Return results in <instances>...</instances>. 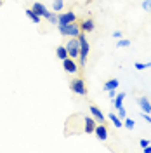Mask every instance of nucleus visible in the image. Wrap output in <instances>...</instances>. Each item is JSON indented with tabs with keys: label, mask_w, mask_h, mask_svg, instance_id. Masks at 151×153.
I'll list each match as a JSON object with an SVG mask.
<instances>
[{
	"label": "nucleus",
	"mask_w": 151,
	"mask_h": 153,
	"mask_svg": "<svg viewBox=\"0 0 151 153\" xmlns=\"http://www.w3.org/2000/svg\"><path fill=\"white\" fill-rule=\"evenodd\" d=\"M78 42H80V65L85 66V63H87V56H89V42H87V37H85V31H80L78 33Z\"/></svg>",
	"instance_id": "1"
},
{
	"label": "nucleus",
	"mask_w": 151,
	"mask_h": 153,
	"mask_svg": "<svg viewBox=\"0 0 151 153\" xmlns=\"http://www.w3.org/2000/svg\"><path fill=\"white\" fill-rule=\"evenodd\" d=\"M57 30H59V33L63 35V37H78V33L82 31L80 30V25H76V23H70V25H56Z\"/></svg>",
	"instance_id": "2"
},
{
	"label": "nucleus",
	"mask_w": 151,
	"mask_h": 153,
	"mask_svg": "<svg viewBox=\"0 0 151 153\" xmlns=\"http://www.w3.org/2000/svg\"><path fill=\"white\" fill-rule=\"evenodd\" d=\"M64 47H66L70 57H78V54H80V42H78L76 37H70V40H68V44Z\"/></svg>",
	"instance_id": "3"
},
{
	"label": "nucleus",
	"mask_w": 151,
	"mask_h": 153,
	"mask_svg": "<svg viewBox=\"0 0 151 153\" xmlns=\"http://www.w3.org/2000/svg\"><path fill=\"white\" fill-rule=\"evenodd\" d=\"M70 89L78 96H87V87H85L84 78H75L70 82Z\"/></svg>",
	"instance_id": "4"
},
{
	"label": "nucleus",
	"mask_w": 151,
	"mask_h": 153,
	"mask_svg": "<svg viewBox=\"0 0 151 153\" xmlns=\"http://www.w3.org/2000/svg\"><path fill=\"white\" fill-rule=\"evenodd\" d=\"M76 21V14L73 10H68L57 16V25H70V23H75Z\"/></svg>",
	"instance_id": "5"
},
{
	"label": "nucleus",
	"mask_w": 151,
	"mask_h": 153,
	"mask_svg": "<svg viewBox=\"0 0 151 153\" xmlns=\"http://www.w3.org/2000/svg\"><path fill=\"white\" fill-rule=\"evenodd\" d=\"M31 9L35 10V12H37V14L40 16V18H44V19H47L49 16H50V10H49L47 7L44 5V4H40V2H35Z\"/></svg>",
	"instance_id": "6"
},
{
	"label": "nucleus",
	"mask_w": 151,
	"mask_h": 153,
	"mask_svg": "<svg viewBox=\"0 0 151 153\" xmlns=\"http://www.w3.org/2000/svg\"><path fill=\"white\" fill-rule=\"evenodd\" d=\"M94 134L97 136L99 141H106V139H108V129H106V125H104L103 122H99V125H95Z\"/></svg>",
	"instance_id": "7"
},
{
	"label": "nucleus",
	"mask_w": 151,
	"mask_h": 153,
	"mask_svg": "<svg viewBox=\"0 0 151 153\" xmlns=\"http://www.w3.org/2000/svg\"><path fill=\"white\" fill-rule=\"evenodd\" d=\"M63 68H64V71H68V73H76V71H78L76 63L73 61V57H66V59H63Z\"/></svg>",
	"instance_id": "8"
},
{
	"label": "nucleus",
	"mask_w": 151,
	"mask_h": 153,
	"mask_svg": "<svg viewBox=\"0 0 151 153\" xmlns=\"http://www.w3.org/2000/svg\"><path fill=\"white\" fill-rule=\"evenodd\" d=\"M137 105H139V108H141L144 113H150L151 111V103H150L148 97H139L137 99Z\"/></svg>",
	"instance_id": "9"
},
{
	"label": "nucleus",
	"mask_w": 151,
	"mask_h": 153,
	"mask_svg": "<svg viewBox=\"0 0 151 153\" xmlns=\"http://www.w3.org/2000/svg\"><path fill=\"white\" fill-rule=\"evenodd\" d=\"M84 122H85V132L87 134H92L94 132V129H95V120H92L90 117H84Z\"/></svg>",
	"instance_id": "10"
},
{
	"label": "nucleus",
	"mask_w": 151,
	"mask_h": 153,
	"mask_svg": "<svg viewBox=\"0 0 151 153\" xmlns=\"http://www.w3.org/2000/svg\"><path fill=\"white\" fill-rule=\"evenodd\" d=\"M94 28H95L94 19H85V21L80 23V30H82V31H92Z\"/></svg>",
	"instance_id": "11"
},
{
	"label": "nucleus",
	"mask_w": 151,
	"mask_h": 153,
	"mask_svg": "<svg viewBox=\"0 0 151 153\" xmlns=\"http://www.w3.org/2000/svg\"><path fill=\"white\" fill-rule=\"evenodd\" d=\"M89 111L94 115V118L95 120H99V122H104V115H103V111L97 108V106H94V105H90V108H89Z\"/></svg>",
	"instance_id": "12"
},
{
	"label": "nucleus",
	"mask_w": 151,
	"mask_h": 153,
	"mask_svg": "<svg viewBox=\"0 0 151 153\" xmlns=\"http://www.w3.org/2000/svg\"><path fill=\"white\" fill-rule=\"evenodd\" d=\"M115 101H113V106H115V110H118V108H122L123 106V99H125V92H118V94L113 97Z\"/></svg>",
	"instance_id": "13"
},
{
	"label": "nucleus",
	"mask_w": 151,
	"mask_h": 153,
	"mask_svg": "<svg viewBox=\"0 0 151 153\" xmlns=\"http://www.w3.org/2000/svg\"><path fill=\"white\" fill-rule=\"evenodd\" d=\"M118 85H120V80H118V78H111V80H108V82L104 84V91L108 92V91H111V89H116Z\"/></svg>",
	"instance_id": "14"
},
{
	"label": "nucleus",
	"mask_w": 151,
	"mask_h": 153,
	"mask_svg": "<svg viewBox=\"0 0 151 153\" xmlns=\"http://www.w3.org/2000/svg\"><path fill=\"white\" fill-rule=\"evenodd\" d=\"M56 54H57V57H59L61 61H63V59H66V57H70L64 45H57V47H56Z\"/></svg>",
	"instance_id": "15"
},
{
	"label": "nucleus",
	"mask_w": 151,
	"mask_h": 153,
	"mask_svg": "<svg viewBox=\"0 0 151 153\" xmlns=\"http://www.w3.org/2000/svg\"><path fill=\"white\" fill-rule=\"evenodd\" d=\"M26 16H28V18L31 19L35 25H38V23L42 21V18H40V16H38V14H37V12H35L33 9H26Z\"/></svg>",
	"instance_id": "16"
},
{
	"label": "nucleus",
	"mask_w": 151,
	"mask_h": 153,
	"mask_svg": "<svg viewBox=\"0 0 151 153\" xmlns=\"http://www.w3.org/2000/svg\"><path fill=\"white\" fill-rule=\"evenodd\" d=\"M110 120H111V124L115 125V127H122L123 122H122V118L118 117V115H115V113H110V117H108Z\"/></svg>",
	"instance_id": "17"
},
{
	"label": "nucleus",
	"mask_w": 151,
	"mask_h": 153,
	"mask_svg": "<svg viewBox=\"0 0 151 153\" xmlns=\"http://www.w3.org/2000/svg\"><path fill=\"white\" fill-rule=\"evenodd\" d=\"M63 7H64V0H54V2H52V9H54V12H61Z\"/></svg>",
	"instance_id": "18"
},
{
	"label": "nucleus",
	"mask_w": 151,
	"mask_h": 153,
	"mask_svg": "<svg viewBox=\"0 0 151 153\" xmlns=\"http://www.w3.org/2000/svg\"><path fill=\"white\" fill-rule=\"evenodd\" d=\"M134 68L135 70H148V68H151V63H134Z\"/></svg>",
	"instance_id": "19"
},
{
	"label": "nucleus",
	"mask_w": 151,
	"mask_h": 153,
	"mask_svg": "<svg viewBox=\"0 0 151 153\" xmlns=\"http://www.w3.org/2000/svg\"><path fill=\"white\" fill-rule=\"evenodd\" d=\"M123 122H125V127H127L129 131H132L134 127H135V122H134L132 118H127V117H125V118H123Z\"/></svg>",
	"instance_id": "20"
},
{
	"label": "nucleus",
	"mask_w": 151,
	"mask_h": 153,
	"mask_svg": "<svg viewBox=\"0 0 151 153\" xmlns=\"http://www.w3.org/2000/svg\"><path fill=\"white\" fill-rule=\"evenodd\" d=\"M129 45H130V40H127V38H120L116 42V47H129Z\"/></svg>",
	"instance_id": "21"
},
{
	"label": "nucleus",
	"mask_w": 151,
	"mask_h": 153,
	"mask_svg": "<svg viewBox=\"0 0 151 153\" xmlns=\"http://www.w3.org/2000/svg\"><path fill=\"white\" fill-rule=\"evenodd\" d=\"M47 19L52 23V25H57V16H56V12H50V16H49Z\"/></svg>",
	"instance_id": "22"
},
{
	"label": "nucleus",
	"mask_w": 151,
	"mask_h": 153,
	"mask_svg": "<svg viewBox=\"0 0 151 153\" xmlns=\"http://www.w3.org/2000/svg\"><path fill=\"white\" fill-rule=\"evenodd\" d=\"M116 111H118V117H120L122 120H123V118H125V117H127V111H125V108H123V106H122V108H118Z\"/></svg>",
	"instance_id": "23"
},
{
	"label": "nucleus",
	"mask_w": 151,
	"mask_h": 153,
	"mask_svg": "<svg viewBox=\"0 0 151 153\" xmlns=\"http://www.w3.org/2000/svg\"><path fill=\"white\" fill-rule=\"evenodd\" d=\"M108 94H110V99H113L115 96H116V89H111V91H108Z\"/></svg>",
	"instance_id": "24"
},
{
	"label": "nucleus",
	"mask_w": 151,
	"mask_h": 153,
	"mask_svg": "<svg viewBox=\"0 0 151 153\" xmlns=\"http://www.w3.org/2000/svg\"><path fill=\"white\" fill-rule=\"evenodd\" d=\"M139 144L144 148V146H148V144H150V141H148V139H141V141H139Z\"/></svg>",
	"instance_id": "25"
},
{
	"label": "nucleus",
	"mask_w": 151,
	"mask_h": 153,
	"mask_svg": "<svg viewBox=\"0 0 151 153\" xmlns=\"http://www.w3.org/2000/svg\"><path fill=\"white\" fill-rule=\"evenodd\" d=\"M142 152H144V153H151V146H150V144H148V146H144V148H142Z\"/></svg>",
	"instance_id": "26"
},
{
	"label": "nucleus",
	"mask_w": 151,
	"mask_h": 153,
	"mask_svg": "<svg viewBox=\"0 0 151 153\" xmlns=\"http://www.w3.org/2000/svg\"><path fill=\"white\" fill-rule=\"evenodd\" d=\"M113 37H115V38H122V31H115Z\"/></svg>",
	"instance_id": "27"
},
{
	"label": "nucleus",
	"mask_w": 151,
	"mask_h": 153,
	"mask_svg": "<svg viewBox=\"0 0 151 153\" xmlns=\"http://www.w3.org/2000/svg\"><path fill=\"white\" fill-rule=\"evenodd\" d=\"M148 10L151 12V0H148Z\"/></svg>",
	"instance_id": "28"
},
{
	"label": "nucleus",
	"mask_w": 151,
	"mask_h": 153,
	"mask_svg": "<svg viewBox=\"0 0 151 153\" xmlns=\"http://www.w3.org/2000/svg\"><path fill=\"white\" fill-rule=\"evenodd\" d=\"M0 5H2V0H0Z\"/></svg>",
	"instance_id": "29"
},
{
	"label": "nucleus",
	"mask_w": 151,
	"mask_h": 153,
	"mask_svg": "<svg viewBox=\"0 0 151 153\" xmlns=\"http://www.w3.org/2000/svg\"><path fill=\"white\" fill-rule=\"evenodd\" d=\"M150 113H151V111H150Z\"/></svg>",
	"instance_id": "30"
}]
</instances>
